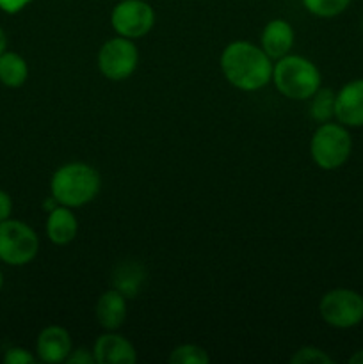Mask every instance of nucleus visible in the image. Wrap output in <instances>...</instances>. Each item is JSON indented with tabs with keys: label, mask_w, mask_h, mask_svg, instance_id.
<instances>
[{
	"label": "nucleus",
	"mask_w": 363,
	"mask_h": 364,
	"mask_svg": "<svg viewBox=\"0 0 363 364\" xmlns=\"http://www.w3.org/2000/svg\"><path fill=\"white\" fill-rule=\"evenodd\" d=\"M110 23L117 36L139 39L155 25V11L144 0H121L110 13Z\"/></svg>",
	"instance_id": "nucleus-8"
},
{
	"label": "nucleus",
	"mask_w": 363,
	"mask_h": 364,
	"mask_svg": "<svg viewBox=\"0 0 363 364\" xmlns=\"http://www.w3.org/2000/svg\"><path fill=\"white\" fill-rule=\"evenodd\" d=\"M4 363L6 364H34L36 358L28 350L21 347H13L4 354Z\"/></svg>",
	"instance_id": "nucleus-21"
},
{
	"label": "nucleus",
	"mask_w": 363,
	"mask_h": 364,
	"mask_svg": "<svg viewBox=\"0 0 363 364\" xmlns=\"http://www.w3.org/2000/svg\"><path fill=\"white\" fill-rule=\"evenodd\" d=\"M137 63L139 52L137 46L134 45V39L123 36L105 41L98 52L100 73L114 82H121L130 77L137 68Z\"/></svg>",
	"instance_id": "nucleus-7"
},
{
	"label": "nucleus",
	"mask_w": 363,
	"mask_h": 364,
	"mask_svg": "<svg viewBox=\"0 0 363 364\" xmlns=\"http://www.w3.org/2000/svg\"><path fill=\"white\" fill-rule=\"evenodd\" d=\"M142 269L137 265H121L114 274V283L116 290L123 294L125 297H134L142 283Z\"/></svg>",
	"instance_id": "nucleus-17"
},
{
	"label": "nucleus",
	"mask_w": 363,
	"mask_h": 364,
	"mask_svg": "<svg viewBox=\"0 0 363 364\" xmlns=\"http://www.w3.org/2000/svg\"><path fill=\"white\" fill-rule=\"evenodd\" d=\"M93 355L98 364H134L137 361V352L134 345L125 336L116 333L102 334L95 341Z\"/></svg>",
	"instance_id": "nucleus-10"
},
{
	"label": "nucleus",
	"mask_w": 363,
	"mask_h": 364,
	"mask_svg": "<svg viewBox=\"0 0 363 364\" xmlns=\"http://www.w3.org/2000/svg\"><path fill=\"white\" fill-rule=\"evenodd\" d=\"M352 153V137L342 123H320L310 141V155L324 171H335L345 166Z\"/></svg>",
	"instance_id": "nucleus-4"
},
{
	"label": "nucleus",
	"mask_w": 363,
	"mask_h": 364,
	"mask_svg": "<svg viewBox=\"0 0 363 364\" xmlns=\"http://www.w3.org/2000/svg\"><path fill=\"white\" fill-rule=\"evenodd\" d=\"M78 233V223L75 213L68 206H56L50 210L46 219V237L56 245H68Z\"/></svg>",
	"instance_id": "nucleus-14"
},
{
	"label": "nucleus",
	"mask_w": 363,
	"mask_h": 364,
	"mask_svg": "<svg viewBox=\"0 0 363 364\" xmlns=\"http://www.w3.org/2000/svg\"><path fill=\"white\" fill-rule=\"evenodd\" d=\"M66 363L70 364H93L95 361V355L93 352L85 350V348H77V350H71L70 355L66 358Z\"/></svg>",
	"instance_id": "nucleus-22"
},
{
	"label": "nucleus",
	"mask_w": 363,
	"mask_h": 364,
	"mask_svg": "<svg viewBox=\"0 0 363 364\" xmlns=\"http://www.w3.org/2000/svg\"><path fill=\"white\" fill-rule=\"evenodd\" d=\"M292 364H333V359L317 347H301L290 358Z\"/></svg>",
	"instance_id": "nucleus-20"
},
{
	"label": "nucleus",
	"mask_w": 363,
	"mask_h": 364,
	"mask_svg": "<svg viewBox=\"0 0 363 364\" xmlns=\"http://www.w3.org/2000/svg\"><path fill=\"white\" fill-rule=\"evenodd\" d=\"M2 287H4V276L2 272H0V290H2Z\"/></svg>",
	"instance_id": "nucleus-27"
},
{
	"label": "nucleus",
	"mask_w": 363,
	"mask_h": 364,
	"mask_svg": "<svg viewBox=\"0 0 363 364\" xmlns=\"http://www.w3.org/2000/svg\"><path fill=\"white\" fill-rule=\"evenodd\" d=\"M320 318L335 329H352L363 322V295L349 288H335L319 302Z\"/></svg>",
	"instance_id": "nucleus-6"
},
{
	"label": "nucleus",
	"mask_w": 363,
	"mask_h": 364,
	"mask_svg": "<svg viewBox=\"0 0 363 364\" xmlns=\"http://www.w3.org/2000/svg\"><path fill=\"white\" fill-rule=\"evenodd\" d=\"M262 50L270 57V59H281L287 53H290L294 46L295 34L292 25L287 20H270L262 31Z\"/></svg>",
	"instance_id": "nucleus-12"
},
{
	"label": "nucleus",
	"mask_w": 363,
	"mask_h": 364,
	"mask_svg": "<svg viewBox=\"0 0 363 364\" xmlns=\"http://www.w3.org/2000/svg\"><path fill=\"white\" fill-rule=\"evenodd\" d=\"M335 117L347 128L363 127V78L347 82L337 92Z\"/></svg>",
	"instance_id": "nucleus-9"
},
{
	"label": "nucleus",
	"mask_w": 363,
	"mask_h": 364,
	"mask_svg": "<svg viewBox=\"0 0 363 364\" xmlns=\"http://www.w3.org/2000/svg\"><path fill=\"white\" fill-rule=\"evenodd\" d=\"M310 114L317 123H327L335 117V100L337 92L330 87H319V91L312 96Z\"/></svg>",
	"instance_id": "nucleus-16"
},
{
	"label": "nucleus",
	"mask_w": 363,
	"mask_h": 364,
	"mask_svg": "<svg viewBox=\"0 0 363 364\" xmlns=\"http://www.w3.org/2000/svg\"><path fill=\"white\" fill-rule=\"evenodd\" d=\"M270 57L249 41H233L221 53V71L233 87L258 91L273 80Z\"/></svg>",
	"instance_id": "nucleus-1"
},
{
	"label": "nucleus",
	"mask_w": 363,
	"mask_h": 364,
	"mask_svg": "<svg viewBox=\"0 0 363 364\" xmlns=\"http://www.w3.org/2000/svg\"><path fill=\"white\" fill-rule=\"evenodd\" d=\"M96 320L107 331H117L127 318V297L114 288L103 291L96 302Z\"/></svg>",
	"instance_id": "nucleus-13"
},
{
	"label": "nucleus",
	"mask_w": 363,
	"mask_h": 364,
	"mask_svg": "<svg viewBox=\"0 0 363 364\" xmlns=\"http://www.w3.org/2000/svg\"><path fill=\"white\" fill-rule=\"evenodd\" d=\"M39 252V238L28 224L6 219L0 223V262L21 267L31 263Z\"/></svg>",
	"instance_id": "nucleus-5"
},
{
	"label": "nucleus",
	"mask_w": 363,
	"mask_h": 364,
	"mask_svg": "<svg viewBox=\"0 0 363 364\" xmlns=\"http://www.w3.org/2000/svg\"><path fill=\"white\" fill-rule=\"evenodd\" d=\"M278 91L290 100H310L320 87V71L310 59L287 53L273 68Z\"/></svg>",
	"instance_id": "nucleus-3"
},
{
	"label": "nucleus",
	"mask_w": 363,
	"mask_h": 364,
	"mask_svg": "<svg viewBox=\"0 0 363 364\" xmlns=\"http://www.w3.org/2000/svg\"><path fill=\"white\" fill-rule=\"evenodd\" d=\"M7 48V38H6V32L2 31V27H0V55H2L4 52H6Z\"/></svg>",
	"instance_id": "nucleus-26"
},
{
	"label": "nucleus",
	"mask_w": 363,
	"mask_h": 364,
	"mask_svg": "<svg viewBox=\"0 0 363 364\" xmlns=\"http://www.w3.org/2000/svg\"><path fill=\"white\" fill-rule=\"evenodd\" d=\"M11 212H13V201H11L9 194L4 191H0V223L6 219H9Z\"/></svg>",
	"instance_id": "nucleus-24"
},
{
	"label": "nucleus",
	"mask_w": 363,
	"mask_h": 364,
	"mask_svg": "<svg viewBox=\"0 0 363 364\" xmlns=\"http://www.w3.org/2000/svg\"><path fill=\"white\" fill-rule=\"evenodd\" d=\"M36 350H38V358L43 363H64L70 352L73 350L70 333L60 326L45 327L39 333L38 341H36Z\"/></svg>",
	"instance_id": "nucleus-11"
},
{
	"label": "nucleus",
	"mask_w": 363,
	"mask_h": 364,
	"mask_svg": "<svg viewBox=\"0 0 363 364\" xmlns=\"http://www.w3.org/2000/svg\"><path fill=\"white\" fill-rule=\"evenodd\" d=\"M102 180L95 167L84 162H70L53 173L50 191L59 205L78 208L98 196Z\"/></svg>",
	"instance_id": "nucleus-2"
},
{
	"label": "nucleus",
	"mask_w": 363,
	"mask_h": 364,
	"mask_svg": "<svg viewBox=\"0 0 363 364\" xmlns=\"http://www.w3.org/2000/svg\"><path fill=\"white\" fill-rule=\"evenodd\" d=\"M308 13L319 18H335L344 13L352 0H301Z\"/></svg>",
	"instance_id": "nucleus-19"
},
{
	"label": "nucleus",
	"mask_w": 363,
	"mask_h": 364,
	"mask_svg": "<svg viewBox=\"0 0 363 364\" xmlns=\"http://www.w3.org/2000/svg\"><path fill=\"white\" fill-rule=\"evenodd\" d=\"M167 359L171 364H206L210 361V355L199 345L185 343L173 348Z\"/></svg>",
	"instance_id": "nucleus-18"
},
{
	"label": "nucleus",
	"mask_w": 363,
	"mask_h": 364,
	"mask_svg": "<svg viewBox=\"0 0 363 364\" xmlns=\"http://www.w3.org/2000/svg\"><path fill=\"white\" fill-rule=\"evenodd\" d=\"M349 363H351V364H363V350H356L354 354L349 358Z\"/></svg>",
	"instance_id": "nucleus-25"
},
{
	"label": "nucleus",
	"mask_w": 363,
	"mask_h": 364,
	"mask_svg": "<svg viewBox=\"0 0 363 364\" xmlns=\"http://www.w3.org/2000/svg\"><path fill=\"white\" fill-rule=\"evenodd\" d=\"M31 2L32 0H0V9H2L4 13L14 14V13H20V11Z\"/></svg>",
	"instance_id": "nucleus-23"
},
{
	"label": "nucleus",
	"mask_w": 363,
	"mask_h": 364,
	"mask_svg": "<svg viewBox=\"0 0 363 364\" xmlns=\"http://www.w3.org/2000/svg\"><path fill=\"white\" fill-rule=\"evenodd\" d=\"M28 77V66L21 55L14 52H4L0 55V82L6 87H21Z\"/></svg>",
	"instance_id": "nucleus-15"
}]
</instances>
